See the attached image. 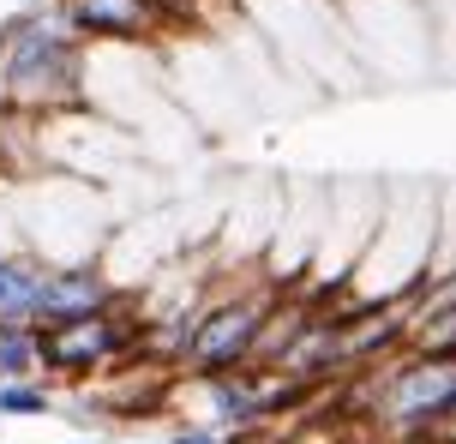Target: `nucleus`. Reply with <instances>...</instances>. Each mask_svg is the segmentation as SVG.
I'll use <instances>...</instances> for the list:
<instances>
[{"mask_svg":"<svg viewBox=\"0 0 456 444\" xmlns=\"http://www.w3.org/2000/svg\"><path fill=\"white\" fill-rule=\"evenodd\" d=\"M78 91V54L72 43L48 36L43 24H30L6 48V96L19 109H61Z\"/></svg>","mask_w":456,"mask_h":444,"instance_id":"nucleus-1","label":"nucleus"},{"mask_svg":"<svg viewBox=\"0 0 456 444\" xmlns=\"http://www.w3.org/2000/svg\"><path fill=\"white\" fill-rule=\"evenodd\" d=\"M126 343H133V330L120 325V319H109V306H102V312H91V319H67V325L37 330V367L78 378V373L109 367L114 354H126Z\"/></svg>","mask_w":456,"mask_h":444,"instance_id":"nucleus-2","label":"nucleus"},{"mask_svg":"<svg viewBox=\"0 0 456 444\" xmlns=\"http://www.w3.org/2000/svg\"><path fill=\"white\" fill-rule=\"evenodd\" d=\"M265 301H228V306H210L205 319L192 325L186 336V360H192V373L205 378H223L234 373L240 360H252V343H258V325H265Z\"/></svg>","mask_w":456,"mask_h":444,"instance_id":"nucleus-3","label":"nucleus"},{"mask_svg":"<svg viewBox=\"0 0 456 444\" xmlns=\"http://www.w3.org/2000/svg\"><path fill=\"white\" fill-rule=\"evenodd\" d=\"M109 306V288L91 264H67V270H48L43 295H37V319L43 325H67V319H91Z\"/></svg>","mask_w":456,"mask_h":444,"instance_id":"nucleus-4","label":"nucleus"},{"mask_svg":"<svg viewBox=\"0 0 456 444\" xmlns=\"http://www.w3.org/2000/svg\"><path fill=\"white\" fill-rule=\"evenodd\" d=\"M67 19L91 36H144L151 30V0H61Z\"/></svg>","mask_w":456,"mask_h":444,"instance_id":"nucleus-5","label":"nucleus"},{"mask_svg":"<svg viewBox=\"0 0 456 444\" xmlns=\"http://www.w3.org/2000/svg\"><path fill=\"white\" fill-rule=\"evenodd\" d=\"M43 264L30 258H0V325H24L37 319V295H43Z\"/></svg>","mask_w":456,"mask_h":444,"instance_id":"nucleus-6","label":"nucleus"},{"mask_svg":"<svg viewBox=\"0 0 456 444\" xmlns=\"http://www.w3.org/2000/svg\"><path fill=\"white\" fill-rule=\"evenodd\" d=\"M37 373V330L24 325H0V378L12 384V378Z\"/></svg>","mask_w":456,"mask_h":444,"instance_id":"nucleus-7","label":"nucleus"},{"mask_svg":"<svg viewBox=\"0 0 456 444\" xmlns=\"http://www.w3.org/2000/svg\"><path fill=\"white\" fill-rule=\"evenodd\" d=\"M0 415H48V391H37V384H0Z\"/></svg>","mask_w":456,"mask_h":444,"instance_id":"nucleus-8","label":"nucleus"},{"mask_svg":"<svg viewBox=\"0 0 456 444\" xmlns=\"http://www.w3.org/2000/svg\"><path fill=\"white\" fill-rule=\"evenodd\" d=\"M282 444H354L342 426H300V432H289Z\"/></svg>","mask_w":456,"mask_h":444,"instance_id":"nucleus-9","label":"nucleus"},{"mask_svg":"<svg viewBox=\"0 0 456 444\" xmlns=\"http://www.w3.org/2000/svg\"><path fill=\"white\" fill-rule=\"evenodd\" d=\"M168 444H223L216 432H205V426H186V432H175Z\"/></svg>","mask_w":456,"mask_h":444,"instance_id":"nucleus-10","label":"nucleus"},{"mask_svg":"<svg viewBox=\"0 0 456 444\" xmlns=\"http://www.w3.org/2000/svg\"><path fill=\"white\" fill-rule=\"evenodd\" d=\"M151 6H157V0H151ZM162 6H181V0H162Z\"/></svg>","mask_w":456,"mask_h":444,"instance_id":"nucleus-11","label":"nucleus"}]
</instances>
